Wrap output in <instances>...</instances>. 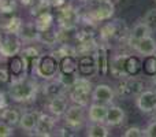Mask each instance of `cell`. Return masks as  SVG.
I'll list each match as a JSON object with an SVG mask.
<instances>
[{
    "label": "cell",
    "instance_id": "obj_1",
    "mask_svg": "<svg viewBox=\"0 0 156 137\" xmlns=\"http://www.w3.org/2000/svg\"><path fill=\"white\" fill-rule=\"evenodd\" d=\"M38 92V84L34 78H30L27 75L21 77L18 75L14 78L8 88V96L15 103H30L34 102Z\"/></svg>",
    "mask_w": 156,
    "mask_h": 137
},
{
    "label": "cell",
    "instance_id": "obj_2",
    "mask_svg": "<svg viewBox=\"0 0 156 137\" xmlns=\"http://www.w3.org/2000/svg\"><path fill=\"white\" fill-rule=\"evenodd\" d=\"M33 71L37 77L43 80H52L56 78V74L59 73V60L54 55H40L36 60V65L33 67Z\"/></svg>",
    "mask_w": 156,
    "mask_h": 137
},
{
    "label": "cell",
    "instance_id": "obj_3",
    "mask_svg": "<svg viewBox=\"0 0 156 137\" xmlns=\"http://www.w3.org/2000/svg\"><path fill=\"white\" fill-rule=\"evenodd\" d=\"M69 97L73 103L85 107L92 97V84L86 78H77L74 85L70 88Z\"/></svg>",
    "mask_w": 156,
    "mask_h": 137
},
{
    "label": "cell",
    "instance_id": "obj_4",
    "mask_svg": "<svg viewBox=\"0 0 156 137\" xmlns=\"http://www.w3.org/2000/svg\"><path fill=\"white\" fill-rule=\"evenodd\" d=\"M114 11L115 5L111 0H94L93 5L88 11V16L93 22H101L110 19L114 15Z\"/></svg>",
    "mask_w": 156,
    "mask_h": 137
},
{
    "label": "cell",
    "instance_id": "obj_5",
    "mask_svg": "<svg viewBox=\"0 0 156 137\" xmlns=\"http://www.w3.org/2000/svg\"><path fill=\"white\" fill-rule=\"evenodd\" d=\"M63 117H65V125L70 130H80L85 125V110L81 104L74 103L73 106L67 107Z\"/></svg>",
    "mask_w": 156,
    "mask_h": 137
},
{
    "label": "cell",
    "instance_id": "obj_6",
    "mask_svg": "<svg viewBox=\"0 0 156 137\" xmlns=\"http://www.w3.org/2000/svg\"><path fill=\"white\" fill-rule=\"evenodd\" d=\"M78 21H80V14L78 10L74 8L73 5H62L59 11V15H58V22H59V26L63 30H73L77 27Z\"/></svg>",
    "mask_w": 156,
    "mask_h": 137
},
{
    "label": "cell",
    "instance_id": "obj_7",
    "mask_svg": "<svg viewBox=\"0 0 156 137\" xmlns=\"http://www.w3.org/2000/svg\"><path fill=\"white\" fill-rule=\"evenodd\" d=\"M22 49V41L18 36L8 34L7 37L3 38L0 44V56L4 58H12L18 55Z\"/></svg>",
    "mask_w": 156,
    "mask_h": 137
},
{
    "label": "cell",
    "instance_id": "obj_8",
    "mask_svg": "<svg viewBox=\"0 0 156 137\" xmlns=\"http://www.w3.org/2000/svg\"><path fill=\"white\" fill-rule=\"evenodd\" d=\"M143 81L138 80L136 75H127V77H123L122 82L119 84V93L123 96H133V95H138L140 92H143Z\"/></svg>",
    "mask_w": 156,
    "mask_h": 137
},
{
    "label": "cell",
    "instance_id": "obj_9",
    "mask_svg": "<svg viewBox=\"0 0 156 137\" xmlns=\"http://www.w3.org/2000/svg\"><path fill=\"white\" fill-rule=\"evenodd\" d=\"M138 110L144 114L154 113L156 110V92L155 91H143L137 95L136 99Z\"/></svg>",
    "mask_w": 156,
    "mask_h": 137
},
{
    "label": "cell",
    "instance_id": "obj_10",
    "mask_svg": "<svg viewBox=\"0 0 156 137\" xmlns=\"http://www.w3.org/2000/svg\"><path fill=\"white\" fill-rule=\"evenodd\" d=\"M114 97H115V92L107 84H99L94 86L92 91V100L96 103H101V104H110L112 103Z\"/></svg>",
    "mask_w": 156,
    "mask_h": 137
},
{
    "label": "cell",
    "instance_id": "obj_11",
    "mask_svg": "<svg viewBox=\"0 0 156 137\" xmlns=\"http://www.w3.org/2000/svg\"><path fill=\"white\" fill-rule=\"evenodd\" d=\"M78 73L83 77H92L97 74V65L94 55L85 54L78 58Z\"/></svg>",
    "mask_w": 156,
    "mask_h": 137
},
{
    "label": "cell",
    "instance_id": "obj_12",
    "mask_svg": "<svg viewBox=\"0 0 156 137\" xmlns=\"http://www.w3.org/2000/svg\"><path fill=\"white\" fill-rule=\"evenodd\" d=\"M55 125H56V121H55L54 115L40 114L37 126L34 129V135L36 136H51L55 129Z\"/></svg>",
    "mask_w": 156,
    "mask_h": 137
},
{
    "label": "cell",
    "instance_id": "obj_13",
    "mask_svg": "<svg viewBox=\"0 0 156 137\" xmlns=\"http://www.w3.org/2000/svg\"><path fill=\"white\" fill-rule=\"evenodd\" d=\"M49 114L56 117H63V114L67 110V99L65 97V95H56V96H52L49 99L48 104H47Z\"/></svg>",
    "mask_w": 156,
    "mask_h": 137
},
{
    "label": "cell",
    "instance_id": "obj_14",
    "mask_svg": "<svg viewBox=\"0 0 156 137\" xmlns=\"http://www.w3.org/2000/svg\"><path fill=\"white\" fill-rule=\"evenodd\" d=\"M94 58H96V65H97V74L107 75L110 71V59H108V52L105 45H97L96 51H94Z\"/></svg>",
    "mask_w": 156,
    "mask_h": 137
},
{
    "label": "cell",
    "instance_id": "obj_15",
    "mask_svg": "<svg viewBox=\"0 0 156 137\" xmlns=\"http://www.w3.org/2000/svg\"><path fill=\"white\" fill-rule=\"evenodd\" d=\"M133 48H134L140 55L151 56V55L156 54V40L154 37H151V34H149V36H147V37L138 40Z\"/></svg>",
    "mask_w": 156,
    "mask_h": 137
},
{
    "label": "cell",
    "instance_id": "obj_16",
    "mask_svg": "<svg viewBox=\"0 0 156 137\" xmlns=\"http://www.w3.org/2000/svg\"><path fill=\"white\" fill-rule=\"evenodd\" d=\"M151 29H149L148 26H147L145 22H138V23H136L134 26H133V29L129 32V36H127V41H129L130 47H134L136 43H137L138 40H141V38L147 37V36L151 34Z\"/></svg>",
    "mask_w": 156,
    "mask_h": 137
},
{
    "label": "cell",
    "instance_id": "obj_17",
    "mask_svg": "<svg viewBox=\"0 0 156 137\" xmlns=\"http://www.w3.org/2000/svg\"><path fill=\"white\" fill-rule=\"evenodd\" d=\"M78 73V59L74 55L63 56L59 59V74L77 75Z\"/></svg>",
    "mask_w": 156,
    "mask_h": 137
},
{
    "label": "cell",
    "instance_id": "obj_18",
    "mask_svg": "<svg viewBox=\"0 0 156 137\" xmlns=\"http://www.w3.org/2000/svg\"><path fill=\"white\" fill-rule=\"evenodd\" d=\"M125 118H126L125 110H122L119 106H110L107 110L105 124L108 126H119L125 122Z\"/></svg>",
    "mask_w": 156,
    "mask_h": 137
},
{
    "label": "cell",
    "instance_id": "obj_19",
    "mask_svg": "<svg viewBox=\"0 0 156 137\" xmlns=\"http://www.w3.org/2000/svg\"><path fill=\"white\" fill-rule=\"evenodd\" d=\"M107 104H101V103H92L89 106L88 110V118L90 122H99L103 124L105 122V117H107Z\"/></svg>",
    "mask_w": 156,
    "mask_h": 137
},
{
    "label": "cell",
    "instance_id": "obj_20",
    "mask_svg": "<svg viewBox=\"0 0 156 137\" xmlns=\"http://www.w3.org/2000/svg\"><path fill=\"white\" fill-rule=\"evenodd\" d=\"M123 21H115V22H110V23L104 25V26L100 29V37H101V40L104 41H110L112 40V38L118 37L119 34H121V30L123 29Z\"/></svg>",
    "mask_w": 156,
    "mask_h": 137
},
{
    "label": "cell",
    "instance_id": "obj_21",
    "mask_svg": "<svg viewBox=\"0 0 156 137\" xmlns=\"http://www.w3.org/2000/svg\"><path fill=\"white\" fill-rule=\"evenodd\" d=\"M38 118H40V113H37V111H29V113H25L23 115H21L18 125L25 132H34L36 126H37Z\"/></svg>",
    "mask_w": 156,
    "mask_h": 137
},
{
    "label": "cell",
    "instance_id": "obj_22",
    "mask_svg": "<svg viewBox=\"0 0 156 137\" xmlns=\"http://www.w3.org/2000/svg\"><path fill=\"white\" fill-rule=\"evenodd\" d=\"M18 37L21 38V41L23 43H33V41L38 40V30L36 29L34 22H27V23L22 25V29L19 32Z\"/></svg>",
    "mask_w": 156,
    "mask_h": 137
},
{
    "label": "cell",
    "instance_id": "obj_23",
    "mask_svg": "<svg viewBox=\"0 0 156 137\" xmlns=\"http://www.w3.org/2000/svg\"><path fill=\"white\" fill-rule=\"evenodd\" d=\"M141 69H143V62L137 56H133V55L125 56L123 70L126 75H137L141 71Z\"/></svg>",
    "mask_w": 156,
    "mask_h": 137
},
{
    "label": "cell",
    "instance_id": "obj_24",
    "mask_svg": "<svg viewBox=\"0 0 156 137\" xmlns=\"http://www.w3.org/2000/svg\"><path fill=\"white\" fill-rule=\"evenodd\" d=\"M52 25H54V15H52L49 11L43 13V14H40V15L36 16L34 26L38 32H45V30L51 29Z\"/></svg>",
    "mask_w": 156,
    "mask_h": 137
},
{
    "label": "cell",
    "instance_id": "obj_25",
    "mask_svg": "<svg viewBox=\"0 0 156 137\" xmlns=\"http://www.w3.org/2000/svg\"><path fill=\"white\" fill-rule=\"evenodd\" d=\"M19 118H21V115H19V113L15 108H10L7 106L3 110H0V119L7 122L11 126H16L19 124Z\"/></svg>",
    "mask_w": 156,
    "mask_h": 137
},
{
    "label": "cell",
    "instance_id": "obj_26",
    "mask_svg": "<svg viewBox=\"0 0 156 137\" xmlns=\"http://www.w3.org/2000/svg\"><path fill=\"white\" fill-rule=\"evenodd\" d=\"M63 89H65V85L60 82L59 78H52V80H48V82L44 85V93L47 96L52 97V96H56V95H62L63 93Z\"/></svg>",
    "mask_w": 156,
    "mask_h": 137
},
{
    "label": "cell",
    "instance_id": "obj_27",
    "mask_svg": "<svg viewBox=\"0 0 156 137\" xmlns=\"http://www.w3.org/2000/svg\"><path fill=\"white\" fill-rule=\"evenodd\" d=\"M22 25H23V22H22V19L19 18V16H11V18L3 25V30H4L5 33H8V34L18 36L22 29Z\"/></svg>",
    "mask_w": 156,
    "mask_h": 137
},
{
    "label": "cell",
    "instance_id": "obj_28",
    "mask_svg": "<svg viewBox=\"0 0 156 137\" xmlns=\"http://www.w3.org/2000/svg\"><path fill=\"white\" fill-rule=\"evenodd\" d=\"M86 136H89V137H108L110 136V132H108V128L104 126L103 124L92 122V125L88 126V129H86Z\"/></svg>",
    "mask_w": 156,
    "mask_h": 137
},
{
    "label": "cell",
    "instance_id": "obj_29",
    "mask_svg": "<svg viewBox=\"0 0 156 137\" xmlns=\"http://www.w3.org/2000/svg\"><path fill=\"white\" fill-rule=\"evenodd\" d=\"M58 40H59V33L54 32L52 27L48 30H45V32H38V40L37 41L45 44V45H55V44L58 43Z\"/></svg>",
    "mask_w": 156,
    "mask_h": 137
},
{
    "label": "cell",
    "instance_id": "obj_30",
    "mask_svg": "<svg viewBox=\"0 0 156 137\" xmlns=\"http://www.w3.org/2000/svg\"><path fill=\"white\" fill-rule=\"evenodd\" d=\"M52 55L59 60L60 58L69 56V55H74V56H77V49H76V47L70 45V44H62L59 48H56V51L52 52Z\"/></svg>",
    "mask_w": 156,
    "mask_h": 137
},
{
    "label": "cell",
    "instance_id": "obj_31",
    "mask_svg": "<svg viewBox=\"0 0 156 137\" xmlns=\"http://www.w3.org/2000/svg\"><path fill=\"white\" fill-rule=\"evenodd\" d=\"M143 69L147 75H156V55H151V56H145V60L143 63Z\"/></svg>",
    "mask_w": 156,
    "mask_h": 137
},
{
    "label": "cell",
    "instance_id": "obj_32",
    "mask_svg": "<svg viewBox=\"0 0 156 137\" xmlns=\"http://www.w3.org/2000/svg\"><path fill=\"white\" fill-rule=\"evenodd\" d=\"M51 3L48 2V0H37V2L33 4L32 7V15H40V14L43 13H47V11L51 10Z\"/></svg>",
    "mask_w": 156,
    "mask_h": 137
},
{
    "label": "cell",
    "instance_id": "obj_33",
    "mask_svg": "<svg viewBox=\"0 0 156 137\" xmlns=\"http://www.w3.org/2000/svg\"><path fill=\"white\" fill-rule=\"evenodd\" d=\"M144 22L151 29V32H156V8L147 11V14L144 15Z\"/></svg>",
    "mask_w": 156,
    "mask_h": 137
},
{
    "label": "cell",
    "instance_id": "obj_34",
    "mask_svg": "<svg viewBox=\"0 0 156 137\" xmlns=\"http://www.w3.org/2000/svg\"><path fill=\"white\" fill-rule=\"evenodd\" d=\"M16 10L15 0H0V13L2 14H11Z\"/></svg>",
    "mask_w": 156,
    "mask_h": 137
},
{
    "label": "cell",
    "instance_id": "obj_35",
    "mask_svg": "<svg viewBox=\"0 0 156 137\" xmlns=\"http://www.w3.org/2000/svg\"><path fill=\"white\" fill-rule=\"evenodd\" d=\"M21 52H22V56L26 58V59H37L40 56L38 49L34 48V47H26V48L21 49Z\"/></svg>",
    "mask_w": 156,
    "mask_h": 137
},
{
    "label": "cell",
    "instance_id": "obj_36",
    "mask_svg": "<svg viewBox=\"0 0 156 137\" xmlns=\"http://www.w3.org/2000/svg\"><path fill=\"white\" fill-rule=\"evenodd\" d=\"M14 135V126L8 125L7 122H0V137H10Z\"/></svg>",
    "mask_w": 156,
    "mask_h": 137
},
{
    "label": "cell",
    "instance_id": "obj_37",
    "mask_svg": "<svg viewBox=\"0 0 156 137\" xmlns=\"http://www.w3.org/2000/svg\"><path fill=\"white\" fill-rule=\"evenodd\" d=\"M125 137H143L144 136V130H141L137 126H132L129 129H126V132L123 133Z\"/></svg>",
    "mask_w": 156,
    "mask_h": 137
},
{
    "label": "cell",
    "instance_id": "obj_38",
    "mask_svg": "<svg viewBox=\"0 0 156 137\" xmlns=\"http://www.w3.org/2000/svg\"><path fill=\"white\" fill-rule=\"evenodd\" d=\"M144 136H147V137H156V121L151 122V124L147 126V129L144 130Z\"/></svg>",
    "mask_w": 156,
    "mask_h": 137
},
{
    "label": "cell",
    "instance_id": "obj_39",
    "mask_svg": "<svg viewBox=\"0 0 156 137\" xmlns=\"http://www.w3.org/2000/svg\"><path fill=\"white\" fill-rule=\"evenodd\" d=\"M8 78H10V74H8L7 70H5V69H0V84L7 82Z\"/></svg>",
    "mask_w": 156,
    "mask_h": 137
},
{
    "label": "cell",
    "instance_id": "obj_40",
    "mask_svg": "<svg viewBox=\"0 0 156 137\" xmlns=\"http://www.w3.org/2000/svg\"><path fill=\"white\" fill-rule=\"evenodd\" d=\"M7 106H8V103H7V99H5V93L0 92V110H3Z\"/></svg>",
    "mask_w": 156,
    "mask_h": 137
},
{
    "label": "cell",
    "instance_id": "obj_41",
    "mask_svg": "<svg viewBox=\"0 0 156 137\" xmlns=\"http://www.w3.org/2000/svg\"><path fill=\"white\" fill-rule=\"evenodd\" d=\"M48 2L51 3L52 7H58V8H60L62 5L66 4V0H48Z\"/></svg>",
    "mask_w": 156,
    "mask_h": 137
},
{
    "label": "cell",
    "instance_id": "obj_42",
    "mask_svg": "<svg viewBox=\"0 0 156 137\" xmlns=\"http://www.w3.org/2000/svg\"><path fill=\"white\" fill-rule=\"evenodd\" d=\"M33 2H34V0H21V3H22V4H25V5L33 4Z\"/></svg>",
    "mask_w": 156,
    "mask_h": 137
},
{
    "label": "cell",
    "instance_id": "obj_43",
    "mask_svg": "<svg viewBox=\"0 0 156 137\" xmlns=\"http://www.w3.org/2000/svg\"><path fill=\"white\" fill-rule=\"evenodd\" d=\"M2 41H3V36L0 34V44H2Z\"/></svg>",
    "mask_w": 156,
    "mask_h": 137
},
{
    "label": "cell",
    "instance_id": "obj_44",
    "mask_svg": "<svg viewBox=\"0 0 156 137\" xmlns=\"http://www.w3.org/2000/svg\"><path fill=\"white\" fill-rule=\"evenodd\" d=\"M155 92H156V91H155Z\"/></svg>",
    "mask_w": 156,
    "mask_h": 137
},
{
    "label": "cell",
    "instance_id": "obj_45",
    "mask_svg": "<svg viewBox=\"0 0 156 137\" xmlns=\"http://www.w3.org/2000/svg\"><path fill=\"white\" fill-rule=\"evenodd\" d=\"M155 111H156V110H155Z\"/></svg>",
    "mask_w": 156,
    "mask_h": 137
}]
</instances>
